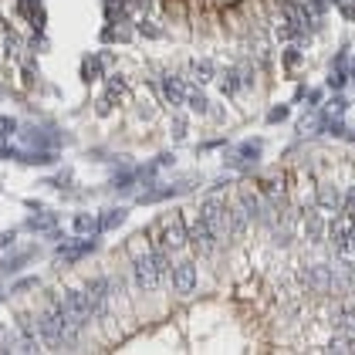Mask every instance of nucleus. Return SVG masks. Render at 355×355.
<instances>
[{"instance_id":"1","label":"nucleus","mask_w":355,"mask_h":355,"mask_svg":"<svg viewBox=\"0 0 355 355\" xmlns=\"http://www.w3.org/2000/svg\"><path fill=\"white\" fill-rule=\"evenodd\" d=\"M166 271H173L169 251H166V247H153L149 254H139V258L132 260V278H135V285H139L142 291L160 288L162 278H166Z\"/></svg>"},{"instance_id":"2","label":"nucleus","mask_w":355,"mask_h":355,"mask_svg":"<svg viewBox=\"0 0 355 355\" xmlns=\"http://www.w3.org/2000/svg\"><path fill=\"white\" fill-rule=\"evenodd\" d=\"M37 335L44 342V352H61V349H71L75 342L68 338V328H65V318H61V308L51 301V308L37 318Z\"/></svg>"},{"instance_id":"3","label":"nucleus","mask_w":355,"mask_h":355,"mask_svg":"<svg viewBox=\"0 0 355 355\" xmlns=\"http://www.w3.org/2000/svg\"><path fill=\"white\" fill-rule=\"evenodd\" d=\"M200 220L210 227V233L217 237V244L233 240V233H230V207H227L224 200H207L203 210H200Z\"/></svg>"},{"instance_id":"4","label":"nucleus","mask_w":355,"mask_h":355,"mask_svg":"<svg viewBox=\"0 0 355 355\" xmlns=\"http://www.w3.org/2000/svg\"><path fill=\"white\" fill-rule=\"evenodd\" d=\"M186 244H190V233H186L183 217H180V213H169V217L160 224V240H156V247H166L169 254H176V251H183Z\"/></svg>"},{"instance_id":"5","label":"nucleus","mask_w":355,"mask_h":355,"mask_svg":"<svg viewBox=\"0 0 355 355\" xmlns=\"http://www.w3.org/2000/svg\"><path fill=\"white\" fill-rule=\"evenodd\" d=\"M298 281L315 294H335V264H308Z\"/></svg>"},{"instance_id":"6","label":"nucleus","mask_w":355,"mask_h":355,"mask_svg":"<svg viewBox=\"0 0 355 355\" xmlns=\"http://www.w3.org/2000/svg\"><path fill=\"white\" fill-rule=\"evenodd\" d=\"M186 233H190V244H193L196 254H203V258H213V254H217V237L210 233V227L203 224L200 217L186 227Z\"/></svg>"},{"instance_id":"7","label":"nucleus","mask_w":355,"mask_h":355,"mask_svg":"<svg viewBox=\"0 0 355 355\" xmlns=\"http://www.w3.org/2000/svg\"><path fill=\"white\" fill-rule=\"evenodd\" d=\"M85 294H88V305H92V318H105L112 285H108L105 278H95V281H88V285H85Z\"/></svg>"},{"instance_id":"8","label":"nucleus","mask_w":355,"mask_h":355,"mask_svg":"<svg viewBox=\"0 0 355 355\" xmlns=\"http://www.w3.org/2000/svg\"><path fill=\"white\" fill-rule=\"evenodd\" d=\"M14 352H44V342H41V335H37V325H31L28 318H21V325H17Z\"/></svg>"},{"instance_id":"9","label":"nucleus","mask_w":355,"mask_h":355,"mask_svg":"<svg viewBox=\"0 0 355 355\" xmlns=\"http://www.w3.org/2000/svg\"><path fill=\"white\" fill-rule=\"evenodd\" d=\"M173 288H176V294H193V288H196V264L193 260L173 264Z\"/></svg>"},{"instance_id":"10","label":"nucleus","mask_w":355,"mask_h":355,"mask_svg":"<svg viewBox=\"0 0 355 355\" xmlns=\"http://www.w3.org/2000/svg\"><path fill=\"white\" fill-rule=\"evenodd\" d=\"M237 207L244 210L247 220H267V213H271V207L260 203V196L254 193V190H240V193H237Z\"/></svg>"},{"instance_id":"11","label":"nucleus","mask_w":355,"mask_h":355,"mask_svg":"<svg viewBox=\"0 0 355 355\" xmlns=\"http://www.w3.org/2000/svg\"><path fill=\"white\" fill-rule=\"evenodd\" d=\"M315 207L322 210L325 217L332 220L338 210H342V193H338V186H332V183H322L318 186V193H315Z\"/></svg>"},{"instance_id":"12","label":"nucleus","mask_w":355,"mask_h":355,"mask_svg":"<svg viewBox=\"0 0 355 355\" xmlns=\"http://www.w3.org/2000/svg\"><path fill=\"white\" fill-rule=\"evenodd\" d=\"M258 160H260V142L258 139L240 142L237 149H230V166H237V169H251V166H258Z\"/></svg>"},{"instance_id":"13","label":"nucleus","mask_w":355,"mask_h":355,"mask_svg":"<svg viewBox=\"0 0 355 355\" xmlns=\"http://www.w3.org/2000/svg\"><path fill=\"white\" fill-rule=\"evenodd\" d=\"M186 81H190V78H180V75H160V92L166 95V102H169V105H183Z\"/></svg>"},{"instance_id":"14","label":"nucleus","mask_w":355,"mask_h":355,"mask_svg":"<svg viewBox=\"0 0 355 355\" xmlns=\"http://www.w3.org/2000/svg\"><path fill=\"white\" fill-rule=\"evenodd\" d=\"M186 75H190V81L193 85H210V81H217V65L213 61H207V58H193L190 68H186Z\"/></svg>"},{"instance_id":"15","label":"nucleus","mask_w":355,"mask_h":355,"mask_svg":"<svg viewBox=\"0 0 355 355\" xmlns=\"http://www.w3.org/2000/svg\"><path fill=\"white\" fill-rule=\"evenodd\" d=\"M95 251V240L88 237V240H61L58 244V258H65V260H78V258H85V254H92Z\"/></svg>"},{"instance_id":"16","label":"nucleus","mask_w":355,"mask_h":355,"mask_svg":"<svg viewBox=\"0 0 355 355\" xmlns=\"http://www.w3.org/2000/svg\"><path fill=\"white\" fill-rule=\"evenodd\" d=\"M183 105H186L190 112H196V115H203V112H207V95H203V88H200V85H193V81H186Z\"/></svg>"},{"instance_id":"17","label":"nucleus","mask_w":355,"mask_h":355,"mask_svg":"<svg viewBox=\"0 0 355 355\" xmlns=\"http://www.w3.org/2000/svg\"><path fill=\"white\" fill-rule=\"evenodd\" d=\"M126 210L122 207H112V210H105L102 217H98V233H105V230H115V227H122L126 224Z\"/></svg>"},{"instance_id":"18","label":"nucleus","mask_w":355,"mask_h":355,"mask_svg":"<svg viewBox=\"0 0 355 355\" xmlns=\"http://www.w3.org/2000/svg\"><path fill=\"white\" fill-rule=\"evenodd\" d=\"M98 78H105V65H102L98 55H88L81 61V81H98Z\"/></svg>"},{"instance_id":"19","label":"nucleus","mask_w":355,"mask_h":355,"mask_svg":"<svg viewBox=\"0 0 355 355\" xmlns=\"http://www.w3.org/2000/svg\"><path fill=\"white\" fill-rule=\"evenodd\" d=\"M122 92H126V81H122V78H108V88H105V98H102V102H98V105H102V108H98V112H102V115H105V112H108V102H112V105H115V102H119V98H122Z\"/></svg>"},{"instance_id":"20","label":"nucleus","mask_w":355,"mask_h":355,"mask_svg":"<svg viewBox=\"0 0 355 355\" xmlns=\"http://www.w3.org/2000/svg\"><path fill=\"white\" fill-rule=\"evenodd\" d=\"M75 233H78V237H95L98 233L95 213H78V217H75Z\"/></svg>"},{"instance_id":"21","label":"nucleus","mask_w":355,"mask_h":355,"mask_svg":"<svg viewBox=\"0 0 355 355\" xmlns=\"http://www.w3.org/2000/svg\"><path fill=\"white\" fill-rule=\"evenodd\" d=\"M217 81H220V88H224L227 95H237V92L244 88V81H240V71H237V68H227Z\"/></svg>"},{"instance_id":"22","label":"nucleus","mask_w":355,"mask_h":355,"mask_svg":"<svg viewBox=\"0 0 355 355\" xmlns=\"http://www.w3.org/2000/svg\"><path fill=\"white\" fill-rule=\"evenodd\" d=\"M37 251H21V254H14V258L0 260V274H14V271H21V264H28Z\"/></svg>"},{"instance_id":"23","label":"nucleus","mask_w":355,"mask_h":355,"mask_svg":"<svg viewBox=\"0 0 355 355\" xmlns=\"http://www.w3.org/2000/svg\"><path fill=\"white\" fill-rule=\"evenodd\" d=\"M264 193H267L274 203H278V207H281V203H285V196H288V190H285V180H281V176L267 180V183H264Z\"/></svg>"},{"instance_id":"24","label":"nucleus","mask_w":355,"mask_h":355,"mask_svg":"<svg viewBox=\"0 0 355 355\" xmlns=\"http://www.w3.org/2000/svg\"><path fill=\"white\" fill-rule=\"evenodd\" d=\"M55 224H58V213H37V217H31V220H28V230H34V233H44V230H51Z\"/></svg>"},{"instance_id":"25","label":"nucleus","mask_w":355,"mask_h":355,"mask_svg":"<svg viewBox=\"0 0 355 355\" xmlns=\"http://www.w3.org/2000/svg\"><path fill=\"white\" fill-rule=\"evenodd\" d=\"M183 193V186H166V190H153V193H142L139 203H160V200H169V196Z\"/></svg>"},{"instance_id":"26","label":"nucleus","mask_w":355,"mask_h":355,"mask_svg":"<svg viewBox=\"0 0 355 355\" xmlns=\"http://www.w3.org/2000/svg\"><path fill=\"white\" fill-rule=\"evenodd\" d=\"M345 108H349V102H345V98H332V102L322 108V115H328V119H338V115H345Z\"/></svg>"},{"instance_id":"27","label":"nucleus","mask_w":355,"mask_h":355,"mask_svg":"<svg viewBox=\"0 0 355 355\" xmlns=\"http://www.w3.org/2000/svg\"><path fill=\"white\" fill-rule=\"evenodd\" d=\"M342 217H349V220H355V186H349L345 193H342V210H338Z\"/></svg>"},{"instance_id":"28","label":"nucleus","mask_w":355,"mask_h":355,"mask_svg":"<svg viewBox=\"0 0 355 355\" xmlns=\"http://www.w3.org/2000/svg\"><path fill=\"white\" fill-rule=\"evenodd\" d=\"M14 129H17V119L3 115V119H0V139H10V135H14Z\"/></svg>"},{"instance_id":"29","label":"nucleus","mask_w":355,"mask_h":355,"mask_svg":"<svg viewBox=\"0 0 355 355\" xmlns=\"http://www.w3.org/2000/svg\"><path fill=\"white\" fill-rule=\"evenodd\" d=\"M298 61H301V51H298V48H288V51H285V68L291 71Z\"/></svg>"},{"instance_id":"30","label":"nucleus","mask_w":355,"mask_h":355,"mask_svg":"<svg viewBox=\"0 0 355 355\" xmlns=\"http://www.w3.org/2000/svg\"><path fill=\"white\" fill-rule=\"evenodd\" d=\"M285 119H288V108H285V105H281V108H271V112H267V122H271V126H274V122H285Z\"/></svg>"},{"instance_id":"31","label":"nucleus","mask_w":355,"mask_h":355,"mask_svg":"<svg viewBox=\"0 0 355 355\" xmlns=\"http://www.w3.org/2000/svg\"><path fill=\"white\" fill-rule=\"evenodd\" d=\"M139 31L146 34V37H160V28H153V21H142V24H139Z\"/></svg>"},{"instance_id":"32","label":"nucleus","mask_w":355,"mask_h":355,"mask_svg":"<svg viewBox=\"0 0 355 355\" xmlns=\"http://www.w3.org/2000/svg\"><path fill=\"white\" fill-rule=\"evenodd\" d=\"M28 288H37V278H24V281H17V285H14V294H17V291H28Z\"/></svg>"},{"instance_id":"33","label":"nucleus","mask_w":355,"mask_h":355,"mask_svg":"<svg viewBox=\"0 0 355 355\" xmlns=\"http://www.w3.org/2000/svg\"><path fill=\"white\" fill-rule=\"evenodd\" d=\"M14 244V230H7V233H0V247H10Z\"/></svg>"}]
</instances>
